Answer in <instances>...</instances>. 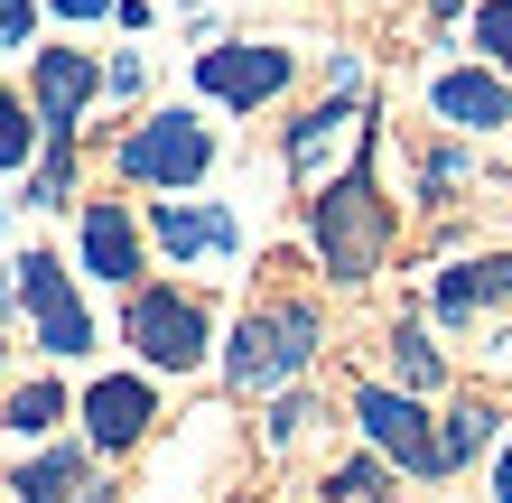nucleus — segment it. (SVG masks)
<instances>
[{"instance_id":"f257e3e1","label":"nucleus","mask_w":512,"mask_h":503,"mask_svg":"<svg viewBox=\"0 0 512 503\" xmlns=\"http://www.w3.org/2000/svg\"><path fill=\"white\" fill-rule=\"evenodd\" d=\"M382 131H364V150H354L326 187H308V252H317V271L336 280V289H364L382 280V261L391 243H401V205L382 196Z\"/></svg>"},{"instance_id":"f03ea898","label":"nucleus","mask_w":512,"mask_h":503,"mask_svg":"<svg viewBox=\"0 0 512 503\" xmlns=\"http://www.w3.org/2000/svg\"><path fill=\"white\" fill-rule=\"evenodd\" d=\"M317 345H326V308L317 299H252L243 317H233V336H224V392L233 401H280L298 392V373L317 364Z\"/></svg>"},{"instance_id":"7ed1b4c3","label":"nucleus","mask_w":512,"mask_h":503,"mask_svg":"<svg viewBox=\"0 0 512 503\" xmlns=\"http://www.w3.org/2000/svg\"><path fill=\"white\" fill-rule=\"evenodd\" d=\"M122 345L140 354V373H196L215 364V308L196 299L187 280H140L122 299Z\"/></svg>"},{"instance_id":"20e7f679","label":"nucleus","mask_w":512,"mask_h":503,"mask_svg":"<svg viewBox=\"0 0 512 503\" xmlns=\"http://www.w3.org/2000/svg\"><path fill=\"white\" fill-rule=\"evenodd\" d=\"M215 122H196V112H140V122L112 140V177L122 187H149V196H196L205 168H215Z\"/></svg>"},{"instance_id":"39448f33","label":"nucleus","mask_w":512,"mask_h":503,"mask_svg":"<svg viewBox=\"0 0 512 503\" xmlns=\"http://www.w3.org/2000/svg\"><path fill=\"white\" fill-rule=\"evenodd\" d=\"M345 410H354V429H364V448L373 457H391L401 476H419V485H438L447 476V457H438V410L419 401V392H401V382H354L345 392Z\"/></svg>"},{"instance_id":"423d86ee","label":"nucleus","mask_w":512,"mask_h":503,"mask_svg":"<svg viewBox=\"0 0 512 503\" xmlns=\"http://www.w3.org/2000/svg\"><path fill=\"white\" fill-rule=\"evenodd\" d=\"M289 84H298V47H280V38H215V47H196V94L224 103V112H270Z\"/></svg>"},{"instance_id":"0eeeda50","label":"nucleus","mask_w":512,"mask_h":503,"mask_svg":"<svg viewBox=\"0 0 512 503\" xmlns=\"http://www.w3.org/2000/svg\"><path fill=\"white\" fill-rule=\"evenodd\" d=\"M10 280H19L28 327H38V354L47 364H84L94 354V308L75 299V271L56 252H10Z\"/></svg>"},{"instance_id":"6e6552de","label":"nucleus","mask_w":512,"mask_h":503,"mask_svg":"<svg viewBox=\"0 0 512 503\" xmlns=\"http://www.w3.org/2000/svg\"><path fill=\"white\" fill-rule=\"evenodd\" d=\"M75 420H84V448L94 457H131V448H149V429H159V382L149 373H103V382H84Z\"/></svg>"},{"instance_id":"1a4fd4ad","label":"nucleus","mask_w":512,"mask_h":503,"mask_svg":"<svg viewBox=\"0 0 512 503\" xmlns=\"http://www.w3.org/2000/svg\"><path fill=\"white\" fill-rule=\"evenodd\" d=\"M75 261H84L103 289H122V299H131V289L149 280V224L131 215L122 196H94V205L75 215Z\"/></svg>"},{"instance_id":"9d476101","label":"nucleus","mask_w":512,"mask_h":503,"mask_svg":"<svg viewBox=\"0 0 512 503\" xmlns=\"http://www.w3.org/2000/svg\"><path fill=\"white\" fill-rule=\"evenodd\" d=\"M149 243H159L177 271L233 261V252H243V215H233L224 196H159V205H149Z\"/></svg>"},{"instance_id":"9b49d317","label":"nucleus","mask_w":512,"mask_h":503,"mask_svg":"<svg viewBox=\"0 0 512 503\" xmlns=\"http://www.w3.org/2000/svg\"><path fill=\"white\" fill-rule=\"evenodd\" d=\"M364 131H373V112H364V103L326 94V103H308V112H298V122L280 131V159H289V177H298V187H326V177H336V159H354V150H364Z\"/></svg>"},{"instance_id":"f8f14e48","label":"nucleus","mask_w":512,"mask_h":503,"mask_svg":"<svg viewBox=\"0 0 512 503\" xmlns=\"http://www.w3.org/2000/svg\"><path fill=\"white\" fill-rule=\"evenodd\" d=\"M94 94H103V56H84V47H38L28 56V103H38L47 140H75Z\"/></svg>"},{"instance_id":"ddd939ff","label":"nucleus","mask_w":512,"mask_h":503,"mask_svg":"<svg viewBox=\"0 0 512 503\" xmlns=\"http://www.w3.org/2000/svg\"><path fill=\"white\" fill-rule=\"evenodd\" d=\"M429 122H447L457 140H494L512 122V75H494V66H438L429 75Z\"/></svg>"},{"instance_id":"4468645a","label":"nucleus","mask_w":512,"mask_h":503,"mask_svg":"<svg viewBox=\"0 0 512 503\" xmlns=\"http://www.w3.org/2000/svg\"><path fill=\"white\" fill-rule=\"evenodd\" d=\"M512 308V252H475V261H447L429 280V317L438 327H475V317Z\"/></svg>"},{"instance_id":"2eb2a0df","label":"nucleus","mask_w":512,"mask_h":503,"mask_svg":"<svg viewBox=\"0 0 512 503\" xmlns=\"http://www.w3.org/2000/svg\"><path fill=\"white\" fill-rule=\"evenodd\" d=\"M84 494H94V448L84 438H47L10 476V503H84Z\"/></svg>"},{"instance_id":"dca6fc26","label":"nucleus","mask_w":512,"mask_h":503,"mask_svg":"<svg viewBox=\"0 0 512 503\" xmlns=\"http://www.w3.org/2000/svg\"><path fill=\"white\" fill-rule=\"evenodd\" d=\"M503 448V410L485 401V392H457L438 410V457H447V476H466L475 457H494Z\"/></svg>"},{"instance_id":"f3484780","label":"nucleus","mask_w":512,"mask_h":503,"mask_svg":"<svg viewBox=\"0 0 512 503\" xmlns=\"http://www.w3.org/2000/svg\"><path fill=\"white\" fill-rule=\"evenodd\" d=\"M382 382H401V392H419V401H429V392H447V345L429 336V327H419V317H391V336H382Z\"/></svg>"},{"instance_id":"a211bd4d","label":"nucleus","mask_w":512,"mask_h":503,"mask_svg":"<svg viewBox=\"0 0 512 503\" xmlns=\"http://www.w3.org/2000/svg\"><path fill=\"white\" fill-rule=\"evenodd\" d=\"M66 382H56V373H38V382H10V392H0V429H10V438H28V448H47V438L56 429H66Z\"/></svg>"},{"instance_id":"6ab92c4d","label":"nucleus","mask_w":512,"mask_h":503,"mask_svg":"<svg viewBox=\"0 0 512 503\" xmlns=\"http://www.w3.org/2000/svg\"><path fill=\"white\" fill-rule=\"evenodd\" d=\"M391 476H401L391 457L354 448V457H336V466H326V503H373V494H391Z\"/></svg>"},{"instance_id":"aec40b11","label":"nucleus","mask_w":512,"mask_h":503,"mask_svg":"<svg viewBox=\"0 0 512 503\" xmlns=\"http://www.w3.org/2000/svg\"><path fill=\"white\" fill-rule=\"evenodd\" d=\"M38 150H47V131H38V103L0 84V168H38Z\"/></svg>"},{"instance_id":"412c9836","label":"nucleus","mask_w":512,"mask_h":503,"mask_svg":"<svg viewBox=\"0 0 512 503\" xmlns=\"http://www.w3.org/2000/svg\"><path fill=\"white\" fill-rule=\"evenodd\" d=\"M457 187H475V150H457V140L419 150V205H457Z\"/></svg>"},{"instance_id":"4be33fe9","label":"nucleus","mask_w":512,"mask_h":503,"mask_svg":"<svg viewBox=\"0 0 512 503\" xmlns=\"http://www.w3.org/2000/svg\"><path fill=\"white\" fill-rule=\"evenodd\" d=\"M19 205H75V140H47L38 168H28V196Z\"/></svg>"},{"instance_id":"5701e85b","label":"nucleus","mask_w":512,"mask_h":503,"mask_svg":"<svg viewBox=\"0 0 512 503\" xmlns=\"http://www.w3.org/2000/svg\"><path fill=\"white\" fill-rule=\"evenodd\" d=\"M466 47L485 56L494 75H512V0H485V10L466 19Z\"/></svg>"},{"instance_id":"b1692460","label":"nucleus","mask_w":512,"mask_h":503,"mask_svg":"<svg viewBox=\"0 0 512 503\" xmlns=\"http://www.w3.org/2000/svg\"><path fill=\"white\" fill-rule=\"evenodd\" d=\"M308 429H317V401H308V392H280V401H270V420H261V448L280 457V448H298Z\"/></svg>"},{"instance_id":"393cba45","label":"nucleus","mask_w":512,"mask_h":503,"mask_svg":"<svg viewBox=\"0 0 512 503\" xmlns=\"http://www.w3.org/2000/svg\"><path fill=\"white\" fill-rule=\"evenodd\" d=\"M28 28H38V0H0V56L28 47Z\"/></svg>"},{"instance_id":"a878e982","label":"nucleus","mask_w":512,"mask_h":503,"mask_svg":"<svg viewBox=\"0 0 512 503\" xmlns=\"http://www.w3.org/2000/svg\"><path fill=\"white\" fill-rule=\"evenodd\" d=\"M140 84H149V66H140V56H112V66H103V94H112V103H131Z\"/></svg>"},{"instance_id":"bb28decb","label":"nucleus","mask_w":512,"mask_h":503,"mask_svg":"<svg viewBox=\"0 0 512 503\" xmlns=\"http://www.w3.org/2000/svg\"><path fill=\"white\" fill-rule=\"evenodd\" d=\"M485 494L512 503V429H503V448H494V466H485Z\"/></svg>"},{"instance_id":"cd10ccee","label":"nucleus","mask_w":512,"mask_h":503,"mask_svg":"<svg viewBox=\"0 0 512 503\" xmlns=\"http://www.w3.org/2000/svg\"><path fill=\"white\" fill-rule=\"evenodd\" d=\"M47 10H56V19H112L122 0H47Z\"/></svg>"},{"instance_id":"c85d7f7f","label":"nucleus","mask_w":512,"mask_h":503,"mask_svg":"<svg viewBox=\"0 0 512 503\" xmlns=\"http://www.w3.org/2000/svg\"><path fill=\"white\" fill-rule=\"evenodd\" d=\"M84 503H122V494H112V485H94V494H84Z\"/></svg>"},{"instance_id":"c756f323","label":"nucleus","mask_w":512,"mask_h":503,"mask_svg":"<svg viewBox=\"0 0 512 503\" xmlns=\"http://www.w3.org/2000/svg\"><path fill=\"white\" fill-rule=\"evenodd\" d=\"M0 382H10V345H0Z\"/></svg>"},{"instance_id":"7c9ffc66","label":"nucleus","mask_w":512,"mask_h":503,"mask_svg":"<svg viewBox=\"0 0 512 503\" xmlns=\"http://www.w3.org/2000/svg\"><path fill=\"white\" fill-rule=\"evenodd\" d=\"M177 10H205V0H177Z\"/></svg>"},{"instance_id":"2f4dec72","label":"nucleus","mask_w":512,"mask_h":503,"mask_svg":"<svg viewBox=\"0 0 512 503\" xmlns=\"http://www.w3.org/2000/svg\"><path fill=\"white\" fill-rule=\"evenodd\" d=\"M373 503H401V494H373Z\"/></svg>"}]
</instances>
